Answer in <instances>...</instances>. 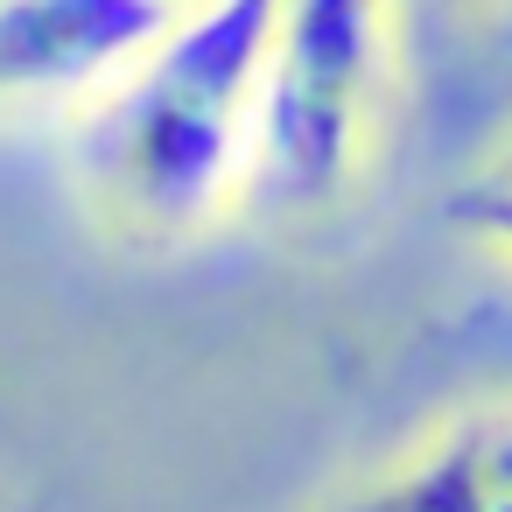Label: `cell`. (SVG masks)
Segmentation results:
<instances>
[{"mask_svg": "<svg viewBox=\"0 0 512 512\" xmlns=\"http://www.w3.org/2000/svg\"><path fill=\"white\" fill-rule=\"evenodd\" d=\"M169 22V0H0V113L99 99Z\"/></svg>", "mask_w": 512, "mask_h": 512, "instance_id": "277c9868", "label": "cell"}, {"mask_svg": "<svg viewBox=\"0 0 512 512\" xmlns=\"http://www.w3.org/2000/svg\"><path fill=\"white\" fill-rule=\"evenodd\" d=\"M169 8H197V0H169Z\"/></svg>", "mask_w": 512, "mask_h": 512, "instance_id": "8992f818", "label": "cell"}, {"mask_svg": "<svg viewBox=\"0 0 512 512\" xmlns=\"http://www.w3.org/2000/svg\"><path fill=\"white\" fill-rule=\"evenodd\" d=\"M309 512H512V393L435 414Z\"/></svg>", "mask_w": 512, "mask_h": 512, "instance_id": "3957f363", "label": "cell"}, {"mask_svg": "<svg viewBox=\"0 0 512 512\" xmlns=\"http://www.w3.org/2000/svg\"><path fill=\"white\" fill-rule=\"evenodd\" d=\"M456 225L512 267V134H505V141L491 148V162L456 190Z\"/></svg>", "mask_w": 512, "mask_h": 512, "instance_id": "5b68a950", "label": "cell"}, {"mask_svg": "<svg viewBox=\"0 0 512 512\" xmlns=\"http://www.w3.org/2000/svg\"><path fill=\"white\" fill-rule=\"evenodd\" d=\"M400 8L407 0H281L239 197L246 211L316 218L365 183L393 106Z\"/></svg>", "mask_w": 512, "mask_h": 512, "instance_id": "7a4b0ae2", "label": "cell"}, {"mask_svg": "<svg viewBox=\"0 0 512 512\" xmlns=\"http://www.w3.org/2000/svg\"><path fill=\"white\" fill-rule=\"evenodd\" d=\"M281 0H197L78 106L71 169L99 225L176 246L246 197Z\"/></svg>", "mask_w": 512, "mask_h": 512, "instance_id": "6da1fadb", "label": "cell"}]
</instances>
